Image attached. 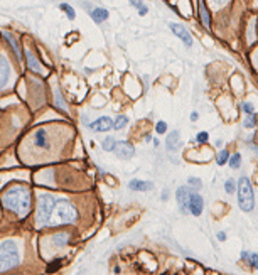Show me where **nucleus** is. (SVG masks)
I'll list each match as a JSON object with an SVG mask.
<instances>
[{"instance_id":"f257e3e1","label":"nucleus","mask_w":258,"mask_h":275,"mask_svg":"<svg viewBox=\"0 0 258 275\" xmlns=\"http://www.w3.org/2000/svg\"><path fill=\"white\" fill-rule=\"evenodd\" d=\"M3 204L17 216H27L31 211V191L25 186H14L3 194Z\"/></svg>"},{"instance_id":"f03ea898","label":"nucleus","mask_w":258,"mask_h":275,"mask_svg":"<svg viewBox=\"0 0 258 275\" xmlns=\"http://www.w3.org/2000/svg\"><path fill=\"white\" fill-rule=\"evenodd\" d=\"M20 262V253L19 247L15 242L7 240V242L0 243V272H7L19 265Z\"/></svg>"},{"instance_id":"7ed1b4c3","label":"nucleus","mask_w":258,"mask_h":275,"mask_svg":"<svg viewBox=\"0 0 258 275\" xmlns=\"http://www.w3.org/2000/svg\"><path fill=\"white\" fill-rule=\"evenodd\" d=\"M238 203L243 211H252L255 208V194H253V187L248 178H240L238 181Z\"/></svg>"},{"instance_id":"20e7f679","label":"nucleus","mask_w":258,"mask_h":275,"mask_svg":"<svg viewBox=\"0 0 258 275\" xmlns=\"http://www.w3.org/2000/svg\"><path fill=\"white\" fill-rule=\"evenodd\" d=\"M54 216L56 220L51 221L49 225H61V223H75L78 220V211L73 206L70 201H59L58 206L54 209Z\"/></svg>"},{"instance_id":"39448f33","label":"nucleus","mask_w":258,"mask_h":275,"mask_svg":"<svg viewBox=\"0 0 258 275\" xmlns=\"http://www.w3.org/2000/svg\"><path fill=\"white\" fill-rule=\"evenodd\" d=\"M56 206L58 203H56V197L53 194H41L39 203H37V220L41 223H49Z\"/></svg>"},{"instance_id":"423d86ee","label":"nucleus","mask_w":258,"mask_h":275,"mask_svg":"<svg viewBox=\"0 0 258 275\" xmlns=\"http://www.w3.org/2000/svg\"><path fill=\"white\" fill-rule=\"evenodd\" d=\"M203 197H201L197 192L191 191L189 192V197H187V203H186V211H189L192 216H199L203 213Z\"/></svg>"},{"instance_id":"0eeeda50","label":"nucleus","mask_w":258,"mask_h":275,"mask_svg":"<svg viewBox=\"0 0 258 275\" xmlns=\"http://www.w3.org/2000/svg\"><path fill=\"white\" fill-rule=\"evenodd\" d=\"M113 152L117 154L118 159L128 161V159L133 157V154H135V149H133V145L130 144V142H117V144H115Z\"/></svg>"},{"instance_id":"6e6552de","label":"nucleus","mask_w":258,"mask_h":275,"mask_svg":"<svg viewBox=\"0 0 258 275\" xmlns=\"http://www.w3.org/2000/svg\"><path fill=\"white\" fill-rule=\"evenodd\" d=\"M169 27H171V31L174 32L175 36H177L179 39L184 42V44H186V47H191L192 46V36L187 32L186 27H182L180 24H175V22H171Z\"/></svg>"},{"instance_id":"1a4fd4ad","label":"nucleus","mask_w":258,"mask_h":275,"mask_svg":"<svg viewBox=\"0 0 258 275\" xmlns=\"http://www.w3.org/2000/svg\"><path fill=\"white\" fill-rule=\"evenodd\" d=\"M89 128L94 132H108L113 128V120L110 117H100L98 120H94L91 125H89Z\"/></svg>"},{"instance_id":"9d476101","label":"nucleus","mask_w":258,"mask_h":275,"mask_svg":"<svg viewBox=\"0 0 258 275\" xmlns=\"http://www.w3.org/2000/svg\"><path fill=\"white\" fill-rule=\"evenodd\" d=\"M128 187H130L132 191H150V189L154 187V184L149 183V181H140V179H133V181L128 183Z\"/></svg>"},{"instance_id":"9b49d317","label":"nucleus","mask_w":258,"mask_h":275,"mask_svg":"<svg viewBox=\"0 0 258 275\" xmlns=\"http://www.w3.org/2000/svg\"><path fill=\"white\" fill-rule=\"evenodd\" d=\"M189 192H191V189H187V187H179L177 192H175V197H177V203H179L180 208H182V211H186V203H187Z\"/></svg>"},{"instance_id":"f8f14e48","label":"nucleus","mask_w":258,"mask_h":275,"mask_svg":"<svg viewBox=\"0 0 258 275\" xmlns=\"http://www.w3.org/2000/svg\"><path fill=\"white\" fill-rule=\"evenodd\" d=\"M89 15H91V19L96 24H101V22H105V20L108 19L110 14H108V10H106V8H93Z\"/></svg>"},{"instance_id":"ddd939ff","label":"nucleus","mask_w":258,"mask_h":275,"mask_svg":"<svg viewBox=\"0 0 258 275\" xmlns=\"http://www.w3.org/2000/svg\"><path fill=\"white\" fill-rule=\"evenodd\" d=\"M199 17H201V22H203L206 29L211 27V17H209L208 7H206L204 2H199Z\"/></svg>"},{"instance_id":"4468645a","label":"nucleus","mask_w":258,"mask_h":275,"mask_svg":"<svg viewBox=\"0 0 258 275\" xmlns=\"http://www.w3.org/2000/svg\"><path fill=\"white\" fill-rule=\"evenodd\" d=\"M8 75H10V71H8V64L5 63V59H0V90L7 85Z\"/></svg>"},{"instance_id":"2eb2a0df","label":"nucleus","mask_w":258,"mask_h":275,"mask_svg":"<svg viewBox=\"0 0 258 275\" xmlns=\"http://www.w3.org/2000/svg\"><path fill=\"white\" fill-rule=\"evenodd\" d=\"M27 61H29V68H31L32 71H37V73H44V70H42V66H41V63L36 59V56H34L31 51H27Z\"/></svg>"},{"instance_id":"dca6fc26","label":"nucleus","mask_w":258,"mask_h":275,"mask_svg":"<svg viewBox=\"0 0 258 275\" xmlns=\"http://www.w3.org/2000/svg\"><path fill=\"white\" fill-rule=\"evenodd\" d=\"M242 259H243L245 262H248L252 269H258V253L243 252V253H242Z\"/></svg>"},{"instance_id":"f3484780","label":"nucleus","mask_w":258,"mask_h":275,"mask_svg":"<svg viewBox=\"0 0 258 275\" xmlns=\"http://www.w3.org/2000/svg\"><path fill=\"white\" fill-rule=\"evenodd\" d=\"M34 144H36V147H46L47 140H46V132L44 130H37L36 134H34Z\"/></svg>"},{"instance_id":"a211bd4d","label":"nucleus","mask_w":258,"mask_h":275,"mask_svg":"<svg viewBox=\"0 0 258 275\" xmlns=\"http://www.w3.org/2000/svg\"><path fill=\"white\" fill-rule=\"evenodd\" d=\"M177 140H179V132L175 130V132H172V134L167 137V140H166V145H167V149L169 150H175L177 149Z\"/></svg>"},{"instance_id":"6ab92c4d","label":"nucleus","mask_w":258,"mask_h":275,"mask_svg":"<svg viewBox=\"0 0 258 275\" xmlns=\"http://www.w3.org/2000/svg\"><path fill=\"white\" fill-rule=\"evenodd\" d=\"M228 162H230L231 169H240V166H242V156L240 154H233V156L228 159Z\"/></svg>"},{"instance_id":"aec40b11","label":"nucleus","mask_w":258,"mask_h":275,"mask_svg":"<svg viewBox=\"0 0 258 275\" xmlns=\"http://www.w3.org/2000/svg\"><path fill=\"white\" fill-rule=\"evenodd\" d=\"M130 3L137 8V10H139L140 15H145L149 12V8L144 5V2H142V0H130Z\"/></svg>"},{"instance_id":"412c9836","label":"nucleus","mask_w":258,"mask_h":275,"mask_svg":"<svg viewBox=\"0 0 258 275\" xmlns=\"http://www.w3.org/2000/svg\"><path fill=\"white\" fill-rule=\"evenodd\" d=\"M3 37H5V39L10 42L12 44V47H14V51L17 53V58H20V51H19V44H17V41L14 39V36H12V34H8V32H3Z\"/></svg>"},{"instance_id":"4be33fe9","label":"nucleus","mask_w":258,"mask_h":275,"mask_svg":"<svg viewBox=\"0 0 258 275\" xmlns=\"http://www.w3.org/2000/svg\"><path fill=\"white\" fill-rule=\"evenodd\" d=\"M128 123V118L123 117V115H120V117H117V120L113 122V128H117V130H122L123 127H127Z\"/></svg>"},{"instance_id":"5701e85b","label":"nucleus","mask_w":258,"mask_h":275,"mask_svg":"<svg viewBox=\"0 0 258 275\" xmlns=\"http://www.w3.org/2000/svg\"><path fill=\"white\" fill-rule=\"evenodd\" d=\"M59 8H61L63 12H66V15H68V19H75L76 17V14H75V8H73L71 5H68V3H61V5H59Z\"/></svg>"},{"instance_id":"b1692460","label":"nucleus","mask_w":258,"mask_h":275,"mask_svg":"<svg viewBox=\"0 0 258 275\" xmlns=\"http://www.w3.org/2000/svg\"><path fill=\"white\" fill-rule=\"evenodd\" d=\"M235 191H236V183L233 181V179H226V183H225V192H226V194H233Z\"/></svg>"},{"instance_id":"393cba45","label":"nucleus","mask_w":258,"mask_h":275,"mask_svg":"<svg viewBox=\"0 0 258 275\" xmlns=\"http://www.w3.org/2000/svg\"><path fill=\"white\" fill-rule=\"evenodd\" d=\"M228 159H230V154H228V150H221V152L218 154V166H225L228 162Z\"/></svg>"},{"instance_id":"a878e982","label":"nucleus","mask_w":258,"mask_h":275,"mask_svg":"<svg viewBox=\"0 0 258 275\" xmlns=\"http://www.w3.org/2000/svg\"><path fill=\"white\" fill-rule=\"evenodd\" d=\"M115 144H117V142H115V139H111V137H108V139H105L103 140V149L105 150H113L115 149Z\"/></svg>"},{"instance_id":"bb28decb","label":"nucleus","mask_w":258,"mask_h":275,"mask_svg":"<svg viewBox=\"0 0 258 275\" xmlns=\"http://www.w3.org/2000/svg\"><path fill=\"white\" fill-rule=\"evenodd\" d=\"M68 238H70V235H68V233H64V235H58V236H54V242H58V243H56V245H58V247H63V245H66Z\"/></svg>"},{"instance_id":"cd10ccee","label":"nucleus","mask_w":258,"mask_h":275,"mask_svg":"<svg viewBox=\"0 0 258 275\" xmlns=\"http://www.w3.org/2000/svg\"><path fill=\"white\" fill-rule=\"evenodd\" d=\"M156 130H157V134H166V130H167V123L166 122H157V125H156Z\"/></svg>"},{"instance_id":"c85d7f7f","label":"nucleus","mask_w":258,"mask_h":275,"mask_svg":"<svg viewBox=\"0 0 258 275\" xmlns=\"http://www.w3.org/2000/svg\"><path fill=\"white\" fill-rule=\"evenodd\" d=\"M208 139H209L208 132H199V134H197V137H196V140L199 142V144H203V142H208Z\"/></svg>"},{"instance_id":"c756f323","label":"nucleus","mask_w":258,"mask_h":275,"mask_svg":"<svg viewBox=\"0 0 258 275\" xmlns=\"http://www.w3.org/2000/svg\"><path fill=\"white\" fill-rule=\"evenodd\" d=\"M242 108H243V111H247L248 115H253V113H255V108H253L252 103H243Z\"/></svg>"},{"instance_id":"7c9ffc66","label":"nucleus","mask_w":258,"mask_h":275,"mask_svg":"<svg viewBox=\"0 0 258 275\" xmlns=\"http://www.w3.org/2000/svg\"><path fill=\"white\" fill-rule=\"evenodd\" d=\"M243 125L247 127V128H255L257 123H255V120H253V118L250 117V118H247V120H245V122H243Z\"/></svg>"},{"instance_id":"2f4dec72","label":"nucleus","mask_w":258,"mask_h":275,"mask_svg":"<svg viewBox=\"0 0 258 275\" xmlns=\"http://www.w3.org/2000/svg\"><path fill=\"white\" fill-rule=\"evenodd\" d=\"M209 2H211L214 7H223L228 3V0H209Z\"/></svg>"},{"instance_id":"473e14b6","label":"nucleus","mask_w":258,"mask_h":275,"mask_svg":"<svg viewBox=\"0 0 258 275\" xmlns=\"http://www.w3.org/2000/svg\"><path fill=\"white\" fill-rule=\"evenodd\" d=\"M253 64H255V68L258 70V51H255V54H253Z\"/></svg>"},{"instance_id":"72a5a7b5","label":"nucleus","mask_w":258,"mask_h":275,"mask_svg":"<svg viewBox=\"0 0 258 275\" xmlns=\"http://www.w3.org/2000/svg\"><path fill=\"white\" fill-rule=\"evenodd\" d=\"M218 240L225 242V240H226V233H225V231H219V233H218Z\"/></svg>"},{"instance_id":"f704fd0d","label":"nucleus","mask_w":258,"mask_h":275,"mask_svg":"<svg viewBox=\"0 0 258 275\" xmlns=\"http://www.w3.org/2000/svg\"><path fill=\"white\" fill-rule=\"evenodd\" d=\"M189 184H196V186H199L201 181L199 179H189Z\"/></svg>"},{"instance_id":"c9c22d12","label":"nucleus","mask_w":258,"mask_h":275,"mask_svg":"<svg viewBox=\"0 0 258 275\" xmlns=\"http://www.w3.org/2000/svg\"><path fill=\"white\" fill-rule=\"evenodd\" d=\"M197 117H199V115H197V111H192V113H191V120H192V122H196Z\"/></svg>"}]
</instances>
